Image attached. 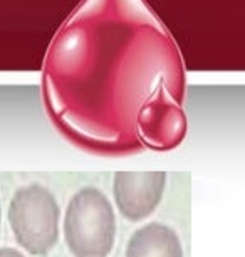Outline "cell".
<instances>
[{"label":"cell","mask_w":245,"mask_h":257,"mask_svg":"<svg viewBox=\"0 0 245 257\" xmlns=\"http://www.w3.org/2000/svg\"><path fill=\"white\" fill-rule=\"evenodd\" d=\"M180 49L145 0H83L51 42L46 91L56 118L98 135L129 133L165 84L183 99Z\"/></svg>","instance_id":"cell-1"},{"label":"cell","mask_w":245,"mask_h":257,"mask_svg":"<svg viewBox=\"0 0 245 257\" xmlns=\"http://www.w3.org/2000/svg\"><path fill=\"white\" fill-rule=\"evenodd\" d=\"M62 232L74 257H108L116 240V212L106 193L84 187L67 203Z\"/></svg>","instance_id":"cell-2"},{"label":"cell","mask_w":245,"mask_h":257,"mask_svg":"<svg viewBox=\"0 0 245 257\" xmlns=\"http://www.w3.org/2000/svg\"><path fill=\"white\" fill-rule=\"evenodd\" d=\"M7 219L17 244L31 255H47L59 240V203L41 183L17 188L9 203Z\"/></svg>","instance_id":"cell-3"},{"label":"cell","mask_w":245,"mask_h":257,"mask_svg":"<svg viewBox=\"0 0 245 257\" xmlns=\"http://www.w3.org/2000/svg\"><path fill=\"white\" fill-rule=\"evenodd\" d=\"M180 103L161 84L141 104L136 114V130L146 143L158 148H171L183 140L186 118Z\"/></svg>","instance_id":"cell-4"},{"label":"cell","mask_w":245,"mask_h":257,"mask_svg":"<svg viewBox=\"0 0 245 257\" xmlns=\"http://www.w3.org/2000/svg\"><path fill=\"white\" fill-rule=\"evenodd\" d=\"M166 172H116L113 197L119 213L129 222L148 219L166 190Z\"/></svg>","instance_id":"cell-5"},{"label":"cell","mask_w":245,"mask_h":257,"mask_svg":"<svg viewBox=\"0 0 245 257\" xmlns=\"http://www.w3.org/2000/svg\"><path fill=\"white\" fill-rule=\"evenodd\" d=\"M126 257H185L178 234L170 225L151 222L134 232L126 245Z\"/></svg>","instance_id":"cell-6"},{"label":"cell","mask_w":245,"mask_h":257,"mask_svg":"<svg viewBox=\"0 0 245 257\" xmlns=\"http://www.w3.org/2000/svg\"><path fill=\"white\" fill-rule=\"evenodd\" d=\"M0 257H26L21 250L14 249V247H2L0 249Z\"/></svg>","instance_id":"cell-7"},{"label":"cell","mask_w":245,"mask_h":257,"mask_svg":"<svg viewBox=\"0 0 245 257\" xmlns=\"http://www.w3.org/2000/svg\"><path fill=\"white\" fill-rule=\"evenodd\" d=\"M0 225H2V207H0Z\"/></svg>","instance_id":"cell-8"}]
</instances>
